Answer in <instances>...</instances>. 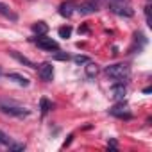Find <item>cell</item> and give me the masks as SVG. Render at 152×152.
I'll return each instance as SVG.
<instances>
[{"mask_svg": "<svg viewBox=\"0 0 152 152\" xmlns=\"http://www.w3.org/2000/svg\"><path fill=\"white\" fill-rule=\"evenodd\" d=\"M106 73L109 75L111 79H115V81H125L127 77H129V73H131V70H129V66L125 64V63H116V64H109L107 68H106Z\"/></svg>", "mask_w": 152, "mask_h": 152, "instance_id": "obj_1", "label": "cell"}, {"mask_svg": "<svg viewBox=\"0 0 152 152\" xmlns=\"http://www.w3.org/2000/svg\"><path fill=\"white\" fill-rule=\"evenodd\" d=\"M0 111L4 115H9V116H16V118H22V116H29V109L23 107V106H18V104H13V102H0Z\"/></svg>", "mask_w": 152, "mask_h": 152, "instance_id": "obj_2", "label": "cell"}, {"mask_svg": "<svg viewBox=\"0 0 152 152\" xmlns=\"http://www.w3.org/2000/svg\"><path fill=\"white\" fill-rule=\"evenodd\" d=\"M109 9H111L115 15H118V16H127V18H131V16L134 15L132 7H131V4H129V0H111V2H109Z\"/></svg>", "mask_w": 152, "mask_h": 152, "instance_id": "obj_3", "label": "cell"}, {"mask_svg": "<svg viewBox=\"0 0 152 152\" xmlns=\"http://www.w3.org/2000/svg\"><path fill=\"white\" fill-rule=\"evenodd\" d=\"M36 45H38V48L47 50V52L59 50V43H57L56 39H52V38H47L45 34H41V36H38V38H36Z\"/></svg>", "mask_w": 152, "mask_h": 152, "instance_id": "obj_4", "label": "cell"}, {"mask_svg": "<svg viewBox=\"0 0 152 152\" xmlns=\"http://www.w3.org/2000/svg\"><path fill=\"white\" fill-rule=\"evenodd\" d=\"M38 75L43 79V81H52V77H54V66L50 64V63H41L39 66H38Z\"/></svg>", "mask_w": 152, "mask_h": 152, "instance_id": "obj_5", "label": "cell"}, {"mask_svg": "<svg viewBox=\"0 0 152 152\" xmlns=\"http://www.w3.org/2000/svg\"><path fill=\"white\" fill-rule=\"evenodd\" d=\"M109 113H111L113 116H118V118H131V113H129V109H127V106H125L124 102L115 104V106L109 109Z\"/></svg>", "mask_w": 152, "mask_h": 152, "instance_id": "obj_6", "label": "cell"}, {"mask_svg": "<svg viewBox=\"0 0 152 152\" xmlns=\"http://www.w3.org/2000/svg\"><path fill=\"white\" fill-rule=\"evenodd\" d=\"M75 7H77V2H73V0H68V2L61 4V7H59V15L70 18V16L73 15V9H75Z\"/></svg>", "mask_w": 152, "mask_h": 152, "instance_id": "obj_7", "label": "cell"}, {"mask_svg": "<svg viewBox=\"0 0 152 152\" xmlns=\"http://www.w3.org/2000/svg\"><path fill=\"white\" fill-rule=\"evenodd\" d=\"M77 11L79 13H83V15H88V13H95L97 9H99V2H97V0H90V2H84V4H77Z\"/></svg>", "mask_w": 152, "mask_h": 152, "instance_id": "obj_8", "label": "cell"}, {"mask_svg": "<svg viewBox=\"0 0 152 152\" xmlns=\"http://www.w3.org/2000/svg\"><path fill=\"white\" fill-rule=\"evenodd\" d=\"M0 15L6 16V18H9L11 22H16V20H18V15H16V13H13V11H11V7H9L7 4H2V2H0Z\"/></svg>", "mask_w": 152, "mask_h": 152, "instance_id": "obj_9", "label": "cell"}, {"mask_svg": "<svg viewBox=\"0 0 152 152\" xmlns=\"http://www.w3.org/2000/svg\"><path fill=\"white\" fill-rule=\"evenodd\" d=\"M125 84L122 83V81H118L116 84H113V97L115 99H118V100H122L124 97H125Z\"/></svg>", "mask_w": 152, "mask_h": 152, "instance_id": "obj_10", "label": "cell"}, {"mask_svg": "<svg viewBox=\"0 0 152 152\" xmlns=\"http://www.w3.org/2000/svg\"><path fill=\"white\" fill-rule=\"evenodd\" d=\"M9 54H11V56H13V57H15V59H16L18 63H22V64H25V66H29V68H36L32 61H29V59H27L25 56H20V54H18L16 50H9Z\"/></svg>", "mask_w": 152, "mask_h": 152, "instance_id": "obj_11", "label": "cell"}, {"mask_svg": "<svg viewBox=\"0 0 152 152\" xmlns=\"http://www.w3.org/2000/svg\"><path fill=\"white\" fill-rule=\"evenodd\" d=\"M7 79H11V81L18 83L20 86H29V79H27V77H23V75H20V73H7Z\"/></svg>", "mask_w": 152, "mask_h": 152, "instance_id": "obj_12", "label": "cell"}, {"mask_svg": "<svg viewBox=\"0 0 152 152\" xmlns=\"http://www.w3.org/2000/svg\"><path fill=\"white\" fill-rule=\"evenodd\" d=\"M32 31H34L38 36H41V34H47L48 27H47V23H45V22H38V23H34V25H32Z\"/></svg>", "mask_w": 152, "mask_h": 152, "instance_id": "obj_13", "label": "cell"}, {"mask_svg": "<svg viewBox=\"0 0 152 152\" xmlns=\"http://www.w3.org/2000/svg\"><path fill=\"white\" fill-rule=\"evenodd\" d=\"M99 73V66L95 64V63H86V75L88 77H95V75Z\"/></svg>", "mask_w": 152, "mask_h": 152, "instance_id": "obj_14", "label": "cell"}, {"mask_svg": "<svg viewBox=\"0 0 152 152\" xmlns=\"http://www.w3.org/2000/svg\"><path fill=\"white\" fill-rule=\"evenodd\" d=\"M70 34H72V27L66 25V27H61L59 29V36L61 38H70Z\"/></svg>", "mask_w": 152, "mask_h": 152, "instance_id": "obj_15", "label": "cell"}, {"mask_svg": "<svg viewBox=\"0 0 152 152\" xmlns=\"http://www.w3.org/2000/svg\"><path fill=\"white\" fill-rule=\"evenodd\" d=\"M48 109H52V104H50L47 99H41V111H43V113H47Z\"/></svg>", "mask_w": 152, "mask_h": 152, "instance_id": "obj_16", "label": "cell"}, {"mask_svg": "<svg viewBox=\"0 0 152 152\" xmlns=\"http://www.w3.org/2000/svg\"><path fill=\"white\" fill-rule=\"evenodd\" d=\"M9 143H11V140L2 132V131H0V145H6V147H9Z\"/></svg>", "mask_w": 152, "mask_h": 152, "instance_id": "obj_17", "label": "cell"}, {"mask_svg": "<svg viewBox=\"0 0 152 152\" xmlns=\"http://www.w3.org/2000/svg\"><path fill=\"white\" fill-rule=\"evenodd\" d=\"M23 148H25L23 143H13V141L9 143V150H23Z\"/></svg>", "mask_w": 152, "mask_h": 152, "instance_id": "obj_18", "label": "cell"}, {"mask_svg": "<svg viewBox=\"0 0 152 152\" xmlns=\"http://www.w3.org/2000/svg\"><path fill=\"white\" fill-rule=\"evenodd\" d=\"M90 59L88 57H84V56H77L75 57V63H79V64H84V63H88Z\"/></svg>", "mask_w": 152, "mask_h": 152, "instance_id": "obj_19", "label": "cell"}, {"mask_svg": "<svg viewBox=\"0 0 152 152\" xmlns=\"http://www.w3.org/2000/svg\"><path fill=\"white\" fill-rule=\"evenodd\" d=\"M107 148H116V141H113V140H111V141H109V145H107Z\"/></svg>", "mask_w": 152, "mask_h": 152, "instance_id": "obj_20", "label": "cell"}]
</instances>
